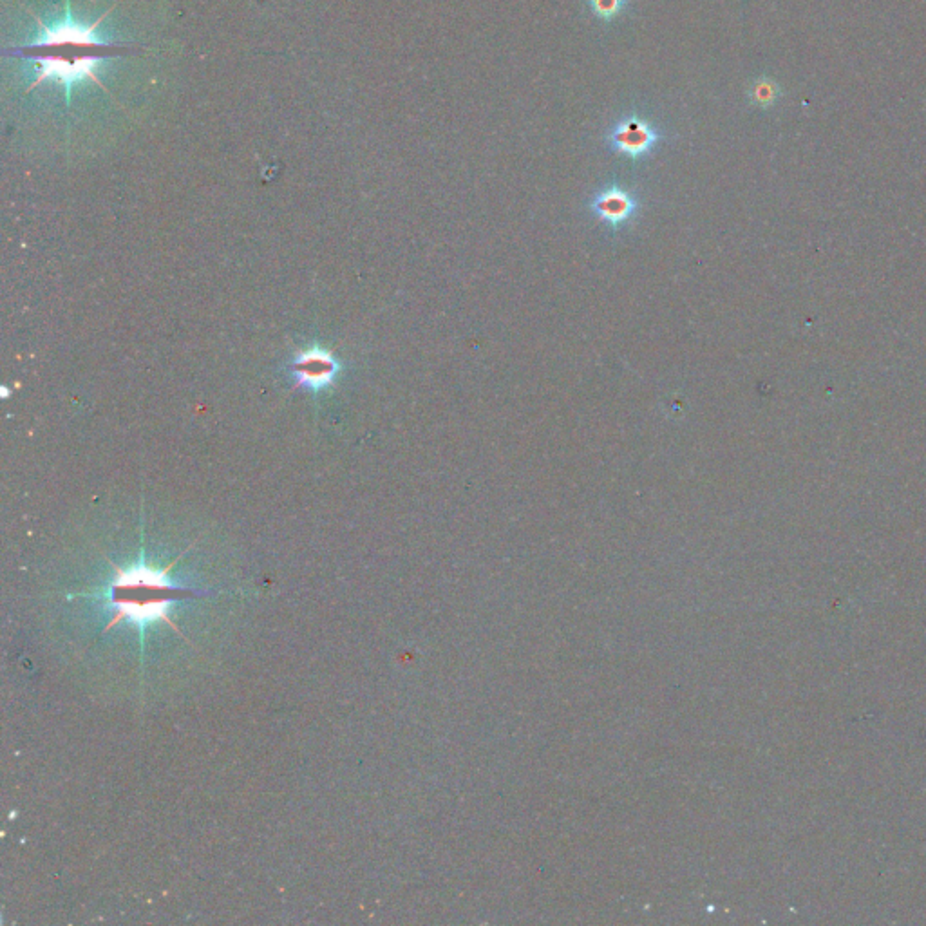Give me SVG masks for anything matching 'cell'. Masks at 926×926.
Wrapping results in <instances>:
<instances>
[{
  "mask_svg": "<svg viewBox=\"0 0 926 926\" xmlns=\"http://www.w3.org/2000/svg\"><path fill=\"white\" fill-rule=\"evenodd\" d=\"M588 208L597 221L605 223L612 232H619L639 214L641 199L637 198V194L632 190L612 183L605 189L597 190L590 199Z\"/></svg>",
  "mask_w": 926,
  "mask_h": 926,
  "instance_id": "4",
  "label": "cell"
},
{
  "mask_svg": "<svg viewBox=\"0 0 926 926\" xmlns=\"http://www.w3.org/2000/svg\"><path fill=\"white\" fill-rule=\"evenodd\" d=\"M662 140L664 134L657 129V125L635 113L623 116L605 134V142L610 151L634 161L652 156Z\"/></svg>",
  "mask_w": 926,
  "mask_h": 926,
  "instance_id": "3",
  "label": "cell"
},
{
  "mask_svg": "<svg viewBox=\"0 0 926 926\" xmlns=\"http://www.w3.org/2000/svg\"><path fill=\"white\" fill-rule=\"evenodd\" d=\"M174 563L163 570L149 565H136L129 570H123L122 567L113 565L114 581L109 597L114 615L111 623L105 626L104 632L111 630L122 619H129L142 626L154 621H163L181 635L176 623H172L171 617L167 615L169 605L183 597L201 596V592H194L190 588H183L169 581L167 576Z\"/></svg>",
  "mask_w": 926,
  "mask_h": 926,
  "instance_id": "2",
  "label": "cell"
},
{
  "mask_svg": "<svg viewBox=\"0 0 926 926\" xmlns=\"http://www.w3.org/2000/svg\"><path fill=\"white\" fill-rule=\"evenodd\" d=\"M109 13L111 10L93 24H82L73 15L71 0H66L64 19L51 26L44 24L35 15L38 22L37 38L17 49V53L28 62L35 76V80L29 84L28 91L44 82H55L64 87L66 104L69 107L73 102V89L78 84L93 80L105 89L102 80L96 75L98 69L104 66L107 60L118 57L122 49L127 48L120 42H107L96 35V29L107 19Z\"/></svg>",
  "mask_w": 926,
  "mask_h": 926,
  "instance_id": "1",
  "label": "cell"
},
{
  "mask_svg": "<svg viewBox=\"0 0 926 926\" xmlns=\"http://www.w3.org/2000/svg\"><path fill=\"white\" fill-rule=\"evenodd\" d=\"M586 8L596 19L612 22L630 10V0H586Z\"/></svg>",
  "mask_w": 926,
  "mask_h": 926,
  "instance_id": "6",
  "label": "cell"
},
{
  "mask_svg": "<svg viewBox=\"0 0 926 926\" xmlns=\"http://www.w3.org/2000/svg\"><path fill=\"white\" fill-rule=\"evenodd\" d=\"M339 373V362L331 355L330 351L324 348H310L297 355L293 362V375L297 378V384L304 388L321 389L328 388Z\"/></svg>",
  "mask_w": 926,
  "mask_h": 926,
  "instance_id": "5",
  "label": "cell"
},
{
  "mask_svg": "<svg viewBox=\"0 0 926 926\" xmlns=\"http://www.w3.org/2000/svg\"><path fill=\"white\" fill-rule=\"evenodd\" d=\"M749 98L758 107H769L775 104L778 98V86L769 78H760L749 89Z\"/></svg>",
  "mask_w": 926,
  "mask_h": 926,
  "instance_id": "7",
  "label": "cell"
}]
</instances>
